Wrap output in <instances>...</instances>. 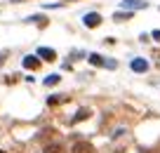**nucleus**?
<instances>
[{
	"mask_svg": "<svg viewBox=\"0 0 160 153\" xmlns=\"http://www.w3.org/2000/svg\"><path fill=\"white\" fill-rule=\"evenodd\" d=\"M82 24H85L87 28H97V26L101 24V14H97V12H90V14L82 17Z\"/></svg>",
	"mask_w": 160,
	"mask_h": 153,
	"instance_id": "nucleus-1",
	"label": "nucleus"
},
{
	"mask_svg": "<svg viewBox=\"0 0 160 153\" xmlns=\"http://www.w3.org/2000/svg\"><path fill=\"white\" fill-rule=\"evenodd\" d=\"M38 59H45V61H54L57 59V52L50 47H38Z\"/></svg>",
	"mask_w": 160,
	"mask_h": 153,
	"instance_id": "nucleus-2",
	"label": "nucleus"
},
{
	"mask_svg": "<svg viewBox=\"0 0 160 153\" xmlns=\"http://www.w3.org/2000/svg\"><path fill=\"white\" fill-rule=\"evenodd\" d=\"M71 153H94V146L87 141H78V144H73V151Z\"/></svg>",
	"mask_w": 160,
	"mask_h": 153,
	"instance_id": "nucleus-3",
	"label": "nucleus"
},
{
	"mask_svg": "<svg viewBox=\"0 0 160 153\" xmlns=\"http://www.w3.org/2000/svg\"><path fill=\"white\" fill-rule=\"evenodd\" d=\"M132 71H137V73H144V71H148V61L146 59H132Z\"/></svg>",
	"mask_w": 160,
	"mask_h": 153,
	"instance_id": "nucleus-4",
	"label": "nucleus"
},
{
	"mask_svg": "<svg viewBox=\"0 0 160 153\" xmlns=\"http://www.w3.org/2000/svg\"><path fill=\"white\" fill-rule=\"evenodd\" d=\"M24 66L28 71H35V69H40V59L33 57V54H28V57H24Z\"/></svg>",
	"mask_w": 160,
	"mask_h": 153,
	"instance_id": "nucleus-5",
	"label": "nucleus"
},
{
	"mask_svg": "<svg viewBox=\"0 0 160 153\" xmlns=\"http://www.w3.org/2000/svg\"><path fill=\"white\" fill-rule=\"evenodd\" d=\"M122 7H127V10H141V7H146V3H141V0H122Z\"/></svg>",
	"mask_w": 160,
	"mask_h": 153,
	"instance_id": "nucleus-6",
	"label": "nucleus"
},
{
	"mask_svg": "<svg viewBox=\"0 0 160 153\" xmlns=\"http://www.w3.org/2000/svg\"><path fill=\"white\" fill-rule=\"evenodd\" d=\"M90 115H92V111H90V109H80L78 113L73 115V123H80V120H87Z\"/></svg>",
	"mask_w": 160,
	"mask_h": 153,
	"instance_id": "nucleus-7",
	"label": "nucleus"
},
{
	"mask_svg": "<svg viewBox=\"0 0 160 153\" xmlns=\"http://www.w3.org/2000/svg\"><path fill=\"white\" fill-rule=\"evenodd\" d=\"M42 153H64V148H61V144H50V146H45Z\"/></svg>",
	"mask_w": 160,
	"mask_h": 153,
	"instance_id": "nucleus-8",
	"label": "nucleus"
},
{
	"mask_svg": "<svg viewBox=\"0 0 160 153\" xmlns=\"http://www.w3.org/2000/svg\"><path fill=\"white\" fill-rule=\"evenodd\" d=\"M66 101V97H61V94H52L50 99H47V104L50 106H54V104H64Z\"/></svg>",
	"mask_w": 160,
	"mask_h": 153,
	"instance_id": "nucleus-9",
	"label": "nucleus"
},
{
	"mask_svg": "<svg viewBox=\"0 0 160 153\" xmlns=\"http://www.w3.org/2000/svg\"><path fill=\"white\" fill-rule=\"evenodd\" d=\"M59 80H61L59 73H52V75H47V78H45V85H57Z\"/></svg>",
	"mask_w": 160,
	"mask_h": 153,
	"instance_id": "nucleus-10",
	"label": "nucleus"
},
{
	"mask_svg": "<svg viewBox=\"0 0 160 153\" xmlns=\"http://www.w3.org/2000/svg\"><path fill=\"white\" fill-rule=\"evenodd\" d=\"M90 64H94V66H104V57H99V54H90Z\"/></svg>",
	"mask_w": 160,
	"mask_h": 153,
	"instance_id": "nucleus-11",
	"label": "nucleus"
},
{
	"mask_svg": "<svg viewBox=\"0 0 160 153\" xmlns=\"http://www.w3.org/2000/svg\"><path fill=\"white\" fill-rule=\"evenodd\" d=\"M130 17H132V12H118V14H113V19L122 21V19H130Z\"/></svg>",
	"mask_w": 160,
	"mask_h": 153,
	"instance_id": "nucleus-12",
	"label": "nucleus"
},
{
	"mask_svg": "<svg viewBox=\"0 0 160 153\" xmlns=\"http://www.w3.org/2000/svg\"><path fill=\"white\" fill-rule=\"evenodd\" d=\"M153 38H155V40L160 43V31H153Z\"/></svg>",
	"mask_w": 160,
	"mask_h": 153,
	"instance_id": "nucleus-13",
	"label": "nucleus"
},
{
	"mask_svg": "<svg viewBox=\"0 0 160 153\" xmlns=\"http://www.w3.org/2000/svg\"><path fill=\"white\" fill-rule=\"evenodd\" d=\"M5 57H7L5 52H0V64H2V61H5Z\"/></svg>",
	"mask_w": 160,
	"mask_h": 153,
	"instance_id": "nucleus-14",
	"label": "nucleus"
}]
</instances>
